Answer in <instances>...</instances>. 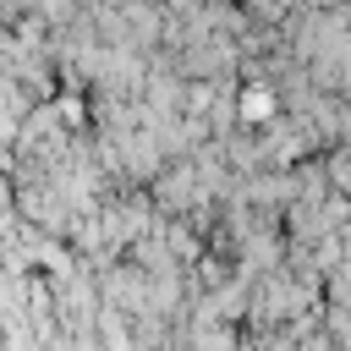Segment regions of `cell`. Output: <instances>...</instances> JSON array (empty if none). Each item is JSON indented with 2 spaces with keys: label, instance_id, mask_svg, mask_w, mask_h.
<instances>
[{
  "label": "cell",
  "instance_id": "1",
  "mask_svg": "<svg viewBox=\"0 0 351 351\" xmlns=\"http://www.w3.org/2000/svg\"><path fill=\"white\" fill-rule=\"evenodd\" d=\"M269 110H274V99H269V93H258V88H252V93L241 99V115H247V121H263Z\"/></svg>",
  "mask_w": 351,
  "mask_h": 351
}]
</instances>
